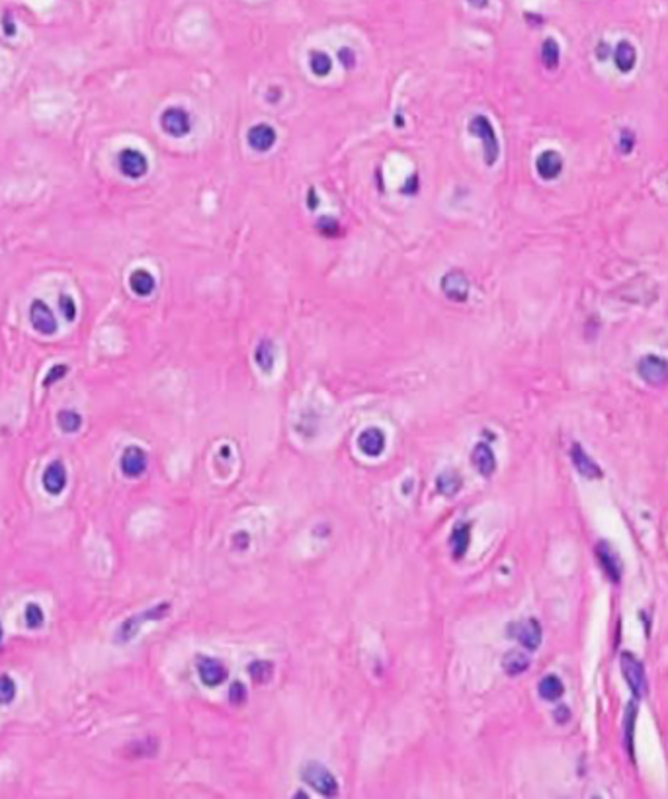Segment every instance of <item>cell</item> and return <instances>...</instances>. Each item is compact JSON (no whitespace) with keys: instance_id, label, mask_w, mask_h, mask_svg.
<instances>
[{"instance_id":"43","label":"cell","mask_w":668,"mask_h":799,"mask_svg":"<svg viewBox=\"0 0 668 799\" xmlns=\"http://www.w3.org/2000/svg\"><path fill=\"white\" fill-rule=\"evenodd\" d=\"M0 641H2V623H0Z\"/></svg>"},{"instance_id":"9","label":"cell","mask_w":668,"mask_h":799,"mask_svg":"<svg viewBox=\"0 0 668 799\" xmlns=\"http://www.w3.org/2000/svg\"><path fill=\"white\" fill-rule=\"evenodd\" d=\"M30 321H32V327L41 334L57 332V318L53 317V311L41 299H35L30 307Z\"/></svg>"},{"instance_id":"1","label":"cell","mask_w":668,"mask_h":799,"mask_svg":"<svg viewBox=\"0 0 668 799\" xmlns=\"http://www.w3.org/2000/svg\"><path fill=\"white\" fill-rule=\"evenodd\" d=\"M469 131H471V135L479 137L480 143H483L485 163L489 166L494 165L498 154H500V145H498V137L494 133L491 119L487 118V116H475L469 121Z\"/></svg>"},{"instance_id":"27","label":"cell","mask_w":668,"mask_h":799,"mask_svg":"<svg viewBox=\"0 0 668 799\" xmlns=\"http://www.w3.org/2000/svg\"><path fill=\"white\" fill-rule=\"evenodd\" d=\"M309 67L316 77H327L332 71V59L328 57L325 51H313L311 57H309Z\"/></svg>"},{"instance_id":"23","label":"cell","mask_w":668,"mask_h":799,"mask_svg":"<svg viewBox=\"0 0 668 799\" xmlns=\"http://www.w3.org/2000/svg\"><path fill=\"white\" fill-rule=\"evenodd\" d=\"M254 362L256 365L264 372L270 374L274 370V362H276V348H274V342L262 341L254 350Z\"/></svg>"},{"instance_id":"42","label":"cell","mask_w":668,"mask_h":799,"mask_svg":"<svg viewBox=\"0 0 668 799\" xmlns=\"http://www.w3.org/2000/svg\"><path fill=\"white\" fill-rule=\"evenodd\" d=\"M469 4H473V6H477V8H485V6L489 4V0H469Z\"/></svg>"},{"instance_id":"3","label":"cell","mask_w":668,"mask_h":799,"mask_svg":"<svg viewBox=\"0 0 668 799\" xmlns=\"http://www.w3.org/2000/svg\"><path fill=\"white\" fill-rule=\"evenodd\" d=\"M620 667L621 674H623V678L627 682V686L631 688L633 696L637 700L645 698V694H647V676H645L643 663L635 657L633 653L625 651V653H621Z\"/></svg>"},{"instance_id":"14","label":"cell","mask_w":668,"mask_h":799,"mask_svg":"<svg viewBox=\"0 0 668 799\" xmlns=\"http://www.w3.org/2000/svg\"><path fill=\"white\" fill-rule=\"evenodd\" d=\"M563 168H565V161L557 151H543L536 159V170H538L539 178L543 180H557L561 176Z\"/></svg>"},{"instance_id":"24","label":"cell","mask_w":668,"mask_h":799,"mask_svg":"<svg viewBox=\"0 0 668 799\" xmlns=\"http://www.w3.org/2000/svg\"><path fill=\"white\" fill-rule=\"evenodd\" d=\"M538 692L539 696H541V700H545V702H557L563 694H565V686H563V682L559 680L557 676H545V678H541V682H539Z\"/></svg>"},{"instance_id":"28","label":"cell","mask_w":668,"mask_h":799,"mask_svg":"<svg viewBox=\"0 0 668 799\" xmlns=\"http://www.w3.org/2000/svg\"><path fill=\"white\" fill-rule=\"evenodd\" d=\"M57 423H59V428L63 430V432H67V434H74V432H79L82 426V416L79 414V412L74 411H61L57 414Z\"/></svg>"},{"instance_id":"15","label":"cell","mask_w":668,"mask_h":799,"mask_svg":"<svg viewBox=\"0 0 668 799\" xmlns=\"http://www.w3.org/2000/svg\"><path fill=\"white\" fill-rule=\"evenodd\" d=\"M41 483H43V489H45L47 493L53 494V496L63 493L65 487H67V469H65V465L61 461H51L45 467V471H43Z\"/></svg>"},{"instance_id":"39","label":"cell","mask_w":668,"mask_h":799,"mask_svg":"<svg viewBox=\"0 0 668 799\" xmlns=\"http://www.w3.org/2000/svg\"><path fill=\"white\" fill-rule=\"evenodd\" d=\"M555 719H557V723H567L569 719H571V711L565 707V705H559L557 709H555Z\"/></svg>"},{"instance_id":"19","label":"cell","mask_w":668,"mask_h":799,"mask_svg":"<svg viewBox=\"0 0 668 799\" xmlns=\"http://www.w3.org/2000/svg\"><path fill=\"white\" fill-rule=\"evenodd\" d=\"M614 63L618 67L620 72H631L637 65V49L633 48L631 41L623 39L618 43V48L614 51Z\"/></svg>"},{"instance_id":"4","label":"cell","mask_w":668,"mask_h":799,"mask_svg":"<svg viewBox=\"0 0 668 799\" xmlns=\"http://www.w3.org/2000/svg\"><path fill=\"white\" fill-rule=\"evenodd\" d=\"M637 374L651 387H662L668 383V362L656 354H647L637 364Z\"/></svg>"},{"instance_id":"11","label":"cell","mask_w":668,"mask_h":799,"mask_svg":"<svg viewBox=\"0 0 668 799\" xmlns=\"http://www.w3.org/2000/svg\"><path fill=\"white\" fill-rule=\"evenodd\" d=\"M198 676L208 688H215L225 682L227 678V669L223 667L217 658L199 657L198 658Z\"/></svg>"},{"instance_id":"2","label":"cell","mask_w":668,"mask_h":799,"mask_svg":"<svg viewBox=\"0 0 668 799\" xmlns=\"http://www.w3.org/2000/svg\"><path fill=\"white\" fill-rule=\"evenodd\" d=\"M301 778L315 789L316 793H321L325 798H332L338 793V782L334 776L330 774V770L325 764L315 762V760L307 762L301 770Z\"/></svg>"},{"instance_id":"26","label":"cell","mask_w":668,"mask_h":799,"mask_svg":"<svg viewBox=\"0 0 668 799\" xmlns=\"http://www.w3.org/2000/svg\"><path fill=\"white\" fill-rule=\"evenodd\" d=\"M436 485H438V491L444 496H456L459 493V489H461V477L457 475L456 471L447 469L438 475Z\"/></svg>"},{"instance_id":"30","label":"cell","mask_w":668,"mask_h":799,"mask_svg":"<svg viewBox=\"0 0 668 799\" xmlns=\"http://www.w3.org/2000/svg\"><path fill=\"white\" fill-rule=\"evenodd\" d=\"M43 620H45V614L41 610V606L35 604V602H30L26 606V610H23V622H26V625L32 627V629H39L43 625Z\"/></svg>"},{"instance_id":"22","label":"cell","mask_w":668,"mask_h":799,"mask_svg":"<svg viewBox=\"0 0 668 799\" xmlns=\"http://www.w3.org/2000/svg\"><path fill=\"white\" fill-rule=\"evenodd\" d=\"M469 543H471V526L469 524H459L452 538H449V545H452V552L456 559H461L469 549Z\"/></svg>"},{"instance_id":"13","label":"cell","mask_w":668,"mask_h":799,"mask_svg":"<svg viewBox=\"0 0 668 799\" xmlns=\"http://www.w3.org/2000/svg\"><path fill=\"white\" fill-rule=\"evenodd\" d=\"M276 139H278L276 130H274L272 125H268V123L252 125V128L248 130V133H246V141H248V145H250L254 151H258V153H266V151H270V149L274 147Z\"/></svg>"},{"instance_id":"17","label":"cell","mask_w":668,"mask_h":799,"mask_svg":"<svg viewBox=\"0 0 668 799\" xmlns=\"http://www.w3.org/2000/svg\"><path fill=\"white\" fill-rule=\"evenodd\" d=\"M571 459H573L574 469L578 471L583 477H586V479H600L602 477L600 465H598L596 461H592V459L588 458V454L583 449L580 444H574L571 447Z\"/></svg>"},{"instance_id":"25","label":"cell","mask_w":668,"mask_h":799,"mask_svg":"<svg viewBox=\"0 0 668 799\" xmlns=\"http://www.w3.org/2000/svg\"><path fill=\"white\" fill-rule=\"evenodd\" d=\"M559 61H561V48H559V43L553 37H547L541 43V63L549 71H555L559 67Z\"/></svg>"},{"instance_id":"7","label":"cell","mask_w":668,"mask_h":799,"mask_svg":"<svg viewBox=\"0 0 668 799\" xmlns=\"http://www.w3.org/2000/svg\"><path fill=\"white\" fill-rule=\"evenodd\" d=\"M117 166H119V172L123 176L141 178L145 176L149 170V161L137 149H123L117 154Z\"/></svg>"},{"instance_id":"5","label":"cell","mask_w":668,"mask_h":799,"mask_svg":"<svg viewBox=\"0 0 668 799\" xmlns=\"http://www.w3.org/2000/svg\"><path fill=\"white\" fill-rule=\"evenodd\" d=\"M508 637L516 639L527 651H536L541 645V625L534 618L524 620V622L510 623L508 625Z\"/></svg>"},{"instance_id":"37","label":"cell","mask_w":668,"mask_h":799,"mask_svg":"<svg viewBox=\"0 0 668 799\" xmlns=\"http://www.w3.org/2000/svg\"><path fill=\"white\" fill-rule=\"evenodd\" d=\"M633 147H635V135H633L631 130L625 128L620 133V151L623 154H629L633 151Z\"/></svg>"},{"instance_id":"32","label":"cell","mask_w":668,"mask_h":799,"mask_svg":"<svg viewBox=\"0 0 668 799\" xmlns=\"http://www.w3.org/2000/svg\"><path fill=\"white\" fill-rule=\"evenodd\" d=\"M316 231L321 233V235L325 236H336L340 233V225L336 219H332V217H321L318 221H316Z\"/></svg>"},{"instance_id":"18","label":"cell","mask_w":668,"mask_h":799,"mask_svg":"<svg viewBox=\"0 0 668 799\" xmlns=\"http://www.w3.org/2000/svg\"><path fill=\"white\" fill-rule=\"evenodd\" d=\"M471 461H473V465L477 467V471H479L483 477H491L492 473H494V469H496L494 452L491 449V446H487V444H483V442L473 447Z\"/></svg>"},{"instance_id":"35","label":"cell","mask_w":668,"mask_h":799,"mask_svg":"<svg viewBox=\"0 0 668 799\" xmlns=\"http://www.w3.org/2000/svg\"><path fill=\"white\" fill-rule=\"evenodd\" d=\"M229 700H231V704H234V705L245 704L246 702L245 684H241V682H234L233 686L229 688Z\"/></svg>"},{"instance_id":"29","label":"cell","mask_w":668,"mask_h":799,"mask_svg":"<svg viewBox=\"0 0 668 799\" xmlns=\"http://www.w3.org/2000/svg\"><path fill=\"white\" fill-rule=\"evenodd\" d=\"M248 672H250V676H252V680L254 682H258V684H266V682L272 678L274 667H272V663H268V660H254V663H250Z\"/></svg>"},{"instance_id":"34","label":"cell","mask_w":668,"mask_h":799,"mask_svg":"<svg viewBox=\"0 0 668 799\" xmlns=\"http://www.w3.org/2000/svg\"><path fill=\"white\" fill-rule=\"evenodd\" d=\"M67 372H69V367H67V365H63V364L53 365V367L47 372L45 379H43V385H45V387L53 385L55 381H59V379H63V377L67 376Z\"/></svg>"},{"instance_id":"8","label":"cell","mask_w":668,"mask_h":799,"mask_svg":"<svg viewBox=\"0 0 668 799\" xmlns=\"http://www.w3.org/2000/svg\"><path fill=\"white\" fill-rule=\"evenodd\" d=\"M442 294L454 303H465L469 297V280L461 270H452L442 278Z\"/></svg>"},{"instance_id":"6","label":"cell","mask_w":668,"mask_h":799,"mask_svg":"<svg viewBox=\"0 0 668 799\" xmlns=\"http://www.w3.org/2000/svg\"><path fill=\"white\" fill-rule=\"evenodd\" d=\"M161 128L170 137H186L192 130V118L184 108H166L161 116Z\"/></svg>"},{"instance_id":"10","label":"cell","mask_w":668,"mask_h":799,"mask_svg":"<svg viewBox=\"0 0 668 799\" xmlns=\"http://www.w3.org/2000/svg\"><path fill=\"white\" fill-rule=\"evenodd\" d=\"M119 467L123 471V475H128L131 479L141 477L147 471V454H145V449H141L139 446L125 447L123 456L119 459Z\"/></svg>"},{"instance_id":"38","label":"cell","mask_w":668,"mask_h":799,"mask_svg":"<svg viewBox=\"0 0 668 799\" xmlns=\"http://www.w3.org/2000/svg\"><path fill=\"white\" fill-rule=\"evenodd\" d=\"M338 59L340 63L346 67V69H352L354 65H356V55H354V51L348 48H342L338 51Z\"/></svg>"},{"instance_id":"40","label":"cell","mask_w":668,"mask_h":799,"mask_svg":"<svg viewBox=\"0 0 668 799\" xmlns=\"http://www.w3.org/2000/svg\"><path fill=\"white\" fill-rule=\"evenodd\" d=\"M2 26H4V34H6V36H14V34H16V26L12 24L10 18H8V16H4V20H2Z\"/></svg>"},{"instance_id":"31","label":"cell","mask_w":668,"mask_h":799,"mask_svg":"<svg viewBox=\"0 0 668 799\" xmlns=\"http://www.w3.org/2000/svg\"><path fill=\"white\" fill-rule=\"evenodd\" d=\"M16 698V682L10 676L2 674L0 676V704L8 705Z\"/></svg>"},{"instance_id":"36","label":"cell","mask_w":668,"mask_h":799,"mask_svg":"<svg viewBox=\"0 0 668 799\" xmlns=\"http://www.w3.org/2000/svg\"><path fill=\"white\" fill-rule=\"evenodd\" d=\"M635 716H637V709H635V704H631L629 707H627V714H625V735H627V749H629V752H631V754H633V745H631L633 721H635Z\"/></svg>"},{"instance_id":"12","label":"cell","mask_w":668,"mask_h":799,"mask_svg":"<svg viewBox=\"0 0 668 799\" xmlns=\"http://www.w3.org/2000/svg\"><path fill=\"white\" fill-rule=\"evenodd\" d=\"M596 557L609 580H611V583H620L621 561L620 557H618V553L611 549V545H609L608 541H600V543H598Z\"/></svg>"},{"instance_id":"33","label":"cell","mask_w":668,"mask_h":799,"mask_svg":"<svg viewBox=\"0 0 668 799\" xmlns=\"http://www.w3.org/2000/svg\"><path fill=\"white\" fill-rule=\"evenodd\" d=\"M59 309H61V315L67 318L69 323H72L74 317H77V305H74V299L70 295H61L59 297Z\"/></svg>"},{"instance_id":"41","label":"cell","mask_w":668,"mask_h":799,"mask_svg":"<svg viewBox=\"0 0 668 799\" xmlns=\"http://www.w3.org/2000/svg\"><path fill=\"white\" fill-rule=\"evenodd\" d=\"M606 51H608V53H609V48H608V45H606V43H604V41H602V43H598V51H596L598 59H600V61L606 59Z\"/></svg>"},{"instance_id":"20","label":"cell","mask_w":668,"mask_h":799,"mask_svg":"<svg viewBox=\"0 0 668 799\" xmlns=\"http://www.w3.org/2000/svg\"><path fill=\"white\" fill-rule=\"evenodd\" d=\"M129 287H131L133 294L139 295V297H149L154 292L156 282H154V276H152L151 272L139 268V270H135L129 276Z\"/></svg>"},{"instance_id":"21","label":"cell","mask_w":668,"mask_h":799,"mask_svg":"<svg viewBox=\"0 0 668 799\" xmlns=\"http://www.w3.org/2000/svg\"><path fill=\"white\" fill-rule=\"evenodd\" d=\"M503 669L510 676H518L529 669V657L522 651H508L503 658Z\"/></svg>"},{"instance_id":"16","label":"cell","mask_w":668,"mask_h":799,"mask_svg":"<svg viewBox=\"0 0 668 799\" xmlns=\"http://www.w3.org/2000/svg\"><path fill=\"white\" fill-rule=\"evenodd\" d=\"M385 444H387L385 434H383V430H379V428H367V430H363L362 434H360V438H358V447H360V452L365 454V456H370V458L381 456L383 449H385Z\"/></svg>"}]
</instances>
